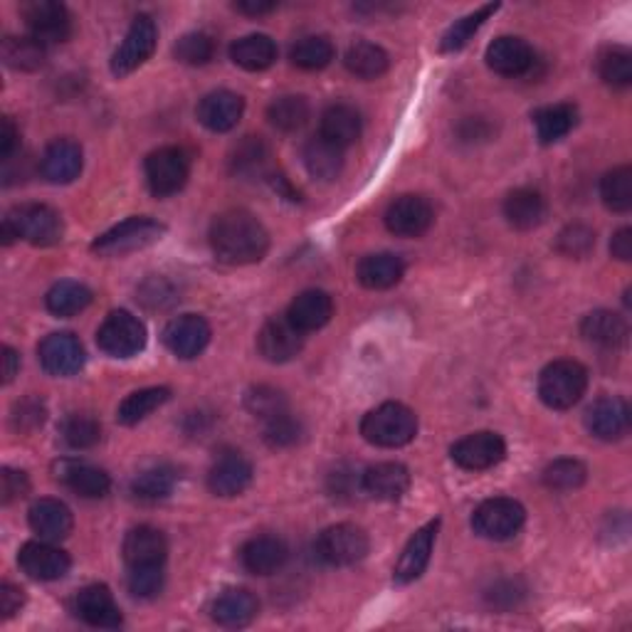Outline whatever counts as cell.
<instances>
[{"label":"cell","mask_w":632,"mask_h":632,"mask_svg":"<svg viewBox=\"0 0 632 632\" xmlns=\"http://www.w3.org/2000/svg\"><path fill=\"white\" fill-rule=\"evenodd\" d=\"M210 247L225 265H255L270 250V233L247 210H228L212 220Z\"/></svg>","instance_id":"obj_1"},{"label":"cell","mask_w":632,"mask_h":632,"mask_svg":"<svg viewBox=\"0 0 632 632\" xmlns=\"http://www.w3.org/2000/svg\"><path fill=\"white\" fill-rule=\"evenodd\" d=\"M62 233H65V225H62L60 212L50 206H40V203L13 208L0 225L3 245H11L13 240H25L35 247H50L60 243Z\"/></svg>","instance_id":"obj_2"},{"label":"cell","mask_w":632,"mask_h":632,"mask_svg":"<svg viewBox=\"0 0 632 632\" xmlns=\"http://www.w3.org/2000/svg\"><path fill=\"white\" fill-rule=\"evenodd\" d=\"M363 440L376 448H403L417 435V415L403 403H383L361 421Z\"/></svg>","instance_id":"obj_3"},{"label":"cell","mask_w":632,"mask_h":632,"mask_svg":"<svg viewBox=\"0 0 632 632\" xmlns=\"http://www.w3.org/2000/svg\"><path fill=\"white\" fill-rule=\"evenodd\" d=\"M589 388V371L583 363L560 359L549 363L539 376V398L554 411H568L585 396Z\"/></svg>","instance_id":"obj_4"},{"label":"cell","mask_w":632,"mask_h":632,"mask_svg":"<svg viewBox=\"0 0 632 632\" xmlns=\"http://www.w3.org/2000/svg\"><path fill=\"white\" fill-rule=\"evenodd\" d=\"M164 233L166 228L158 220L129 218L96 237L92 243V253L100 257H124L158 243Z\"/></svg>","instance_id":"obj_5"},{"label":"cell","mask_w":632,"mask_h":632,"mask_svg":"<svg viewBox=\"0 0 632 632\" xmlns=\"http://www.w3.org/2000/svg\"><path fill=\"white\" fill-rule=\"evenodd\" d=\"M527 521V510L510 496H494L482 502L472 514V529L482 539L506 541L521 531Z\"/></svg>","instance_id":"obj_6"},{"label":"cell","mask_w":632,"mask_h":632,"mask_svg":"<svg viewBox=\"0 0 632 632\" xmlns=\"http://www.w3.org/2000/svg\"><path fill=\"white\" fill-rule=\"evenodd\" d=\"M96 344L100 349L112 356V359H131L144 351L146 346V326L139 317H133L131 311H112L104 319V324L96 332Z\"/></svg>","instance_id":"obj_7"},{"label":"cell","mask_w":632,"mask_h":632,"mask_svg":"<svg viewBox=\"0 0 632 632\" xmlns=\"http://www.w3.org/2000/svg\"><path fill=\"white\" fill-rule=\"evenodd\" d=\"M191 176V158L183 149L164 146L146 158V181L156 198H168L183 189Z\"/></svg>","instance_id":"obj_8"},{"label":"cell","mask_w":632,"mask_h":632,"mask_svg":"<svg viewBox=\"0 0 632 632\" xmlns=\"http://www.w3.org/2000/svg\"><path fill=\"white\" fill-rule=\"evenodd\" d=\"M369 537L366 531L356 524H336L322 531L317 541V554L328 566L344 568L353 566L369 556Z\"/></svg>","instance_id":"obj_9"},{"label":"cell","mask_w":632,"mask_h":632,"mask_svg":"<svg viewBox=\"0 0 632 632\" xmlns=\"http://www.w3.org/2000/svg\"><path fill=\"white\" fill-rule=\"evenodd\" d=\"M158 42L156 23L151 21V15H137L133 17L127 38L112 55V73L114 77H127L144 65V62L154 55Z\"/></svg>","instance_id":"obj_10"},{"label":"cell","mask_w":632,"mask_h":632,"mask_svg":"<svg viewBox=\"0 0 632 632\" xmlns=\"http://www.w3.org/2000/svg\"><path fill=\"white\" fill-rule=\"evenodd\" d=\"M23 17L30 38L42 42L44 48L52 42H65L73 35V17L67 8L55 0H33L23 5Z\"/></svg>","instance_id":"obj_11"},{"label":"cell","mask_w":632,"mask_h":632,"mask_svg":"<svg viewBox=\"0 0 632 632\" xmlns=\"http://www.w3.org/2000/svg\"><path fill=\"white\" fill-rule=\"evenodd\" d=\"M450 457L455 465L469 472H485L500 465V462L506 457V442L502 435L496 433H472L467 438L457 440L452 444Z\"/></svg>","instance_id":"obj_12"},{"label":"cell","mask_w":632,"mask_h":632,"mask_svg":"<svg viewBox=\"0 0 632 632\" xmlns=\"http://www.w3.org/2000/svg\"><path fill=\"white\" fill-rule=\"evenodd\" d=\"M38 353H40L42 369L48 371L50 376H60V378L75 376V373L85 369V361H87L82 341L69 332H57V334L44 336Z\"/></svg>","instance_id":"obj_13"},{"label":"cell","mask_w":632,"mask_h":632,"mask_svg":"<svg viewBox=\"0 0 632 632\" xmlns=\"http://www.w3.org/2000/svg\"><path fill=\"white\" fill-rule=\"evenodd\" d=\"M257 349H260L265 361L287 363L297 359L299 351L305 349V334L287 317H274L270 322H265L260 334H257Z\"/></svg>","instance_id":"obj_14"},{"label":"cell","mask_w":632,"mask_h":632,"mask_svg":"<svg viewBox=\"0 0 632 632\" xmlns=\"http://www.w3.org/2000/svg\"><path fill=\"white\" fill-rule=\"evenodd\" d=\"M435 212L423 195H400L386 210V228L398 237H421L433 228Z\"/></svg>","instance_id":"obj_15"},{"label":"cell","mask_w":632,"mask_h":632,"mask_svg":"<svg viewBox=\"0 0 632 632\" xmlns=\"http://www.w3.org/2000/svg\"><path fill=\"white\" fill-rule=\"evenodd\" d=\"M164 344L178 359H195L210 344V324L198 314L171 319L164 328Z\"/></svg>","instance_id":"obj_16"},{"label":"cell","mask_w":632,"mask_h":632,"mask_svg":"<svg viewBox=\"0 0 632 632\" xmlns=\"http://www.w3.org/2000/svg\"><path fill=\"white\" fill-rule=\"evenodd\" d=\"M630 421H632V415H630L628 400L616 398V396L598 398L589 408V413H585V427H589V433L593 435V438L605 440V442L625 438L630 430Z\"/></svg>","instance_id":"obj_17"},{"label":"cell","mask_w":632,"mask_h":632,"mask_svg":"<svg viewBox=\"0 0 632 632\" xmlns=\"http://www.w3.org/2000/svg\"><path fill=\"white\" fill-rule=\"evenodd\" d=\"M17 564L35 581H60L69 573L73 560L65 551L52 546V541H30L17 554Z\"/></svg>","instance_id":"obj_18"},{"label":"cell","mask_w":632,"mask_h":632,"mask_svg":"<svg viewBox=\"0 0 632 632\" xmlns=\"http://www.w3.org/2000/svg\"><path fill=\"white\" fill-rule=\"evenodd\" d=\"M438 529H440V521L435 519V521H427L425 527H421L413 533L396 564V571H394L396 583L408 585L425 573L427 564H430L433 549H435V539H438Z\"/></svg>","instance_id":"obj_19"},{"label":"cell","mask_w":632,"mask_h":632,"mask_svg":"<svg viewBox=\"0 0 632 632\" xmlns=\"http://www.w3.org/2000/svg\"><path fill=\"white\" fill-rule=\"evenodd\" d=\"M361 489L378 502H398L411 489V472L398 462H378L361 475Z\"/></svg>","instance_id":"obj_20"},{"label":"cell","mask_w":632,"mask_h":632,"mask_svg":"<svg viewBox=\"0 0 632 632\" xmlns=\"http://www.w3.org/2000/svg\"><path fill=\"white\" fill-rule=\"evenodd\" d=\"M253 485V465L240 452L220 455L208 472V489L218 496H237Z\"/></svg>","instance_id":"obj_21"},{"label":"cell","mask_w":632,"mask_h":632,"mask_svg":"<svg viewBox=\"0 0 632 632\" xmlns=\"http://www.w3.org/2000/svg\"><path fill=\"white\" fill-rule=\"evenodd\" d=\"M245 112V100L230 89H218V92H210L201 100L198 104V121L203 127L216 131V133H225L230 129L237 127V121L243 119Z\"/></svg>","instance_id":"obj_22"},{"label":"cell","mask_w":632,"mask_h":632,"mask_svg":"<svg viewBox=\"0 0 632 632\" xmlns=\"http://www.w3.org/2000/svg\"><path fill=\"white\" fill-rule=\"evenodd\" d=\"M82 164H85L82 146L73 139H57L44 149V154L40 158V171L50 183L65 185L79 178V173H82Z\"/></svg>","instance_id":"obj_23"},{"label":"cell","mask_w":632,"mask_h":632,"mask_svg":"<svg viewBox=\"0 0 632 632\" xmlns=\"http://www.w3.org/2000/svg\"><path fill=\"white\" fill-rule=\"evenodd\" d=\"M487 65L502 77H521L527 75L533 65V50L527 40L502 35L487 48Z\"/></svg>","instance_id":"obj_24"},{"label":"cell","mask_w":632,"mask_h":632,"mask_svg":"<svg viewBox=\"0 0 632 632\" xmlns=\"http://www.w3.org/2000/svg\"><path fill=\"white\" fill-rule=\"evenodd\" d=\"M75 612L92 628L112 630L121 625V610L117 601H114L112 591L100 583L87 585V589L77 593Z\"/></svg>","instance_id":"obj_25"},{"label":"cell","mask_w":632,"mask_h":632,"mask_svg":"<svg viewBox=\"0 0 632 632\" xmlns=\"http://www.w3.org/2000/svg\"><path fill=\"white\" fill-rule=\"evenodd\" d=\"M124 564L127 568L141 566H164L168 556L166 537L154 527H137L124 539Z\"/></svg>","instance_id":"obj_26"},{"label":"cell","mask_w":632,"mask_h":632,"mask_svg":"<svg viewBox=\"0 0 632 632\" xmlns=\"http://www.w3.org/2000/svg\"><path fill=\"white\" fill-rule=\"evenodd\" d=\"M334 317V299L324 289H307L289 305L287 319L295 324L301 334L319 332Z\"/></svg>","instance_id":"obj_27"},{"label":"cell","mask_w":632,"mask_h":632,"mask_svg":"<svg viewBox=\"0 0 632 632\" xmlns=\"http://www.w3.org/2000/svg\"><path fill=\"white\" fill-rule=\"evenodd\" d=\"M289 549L278 537H255L240 551V560L255 576H272L287 564Z\"/></svg>","instance_id":"obj_28"},{"label":"cell","mask_w":632,"mask_h":632,"mask_svg":"<svg viewBox=\"0 0 632 632\" xmlns=\"http://www.w3.org/2000/svg\"><path fill=\"white\" fill-rule=\"evenodd\" d=\"M260 603L247 589H228L212 601V620L222 628H245L257 618Z\"/></svg>","instance_id":"obj_29"},{"label":"cell","mask_w":632,"mask_h":632,"mask_svg":"<svg viewBox=\"0 0 632 632\" xmlns=\"http://www.w3.org/2000/svg\"><path fill=\"white\" fill-rule=\"evenodd\" d=\"M30 529L42 541H62L73 531V512L60 500H40L30 506Z\"/></svg>","instance_id":"obj_30"},{"label":"cell","mask_w":632,"mask_h":632,"mask_svg":"<svg viewBox=\"0 0 632 632\" xmlns=\"http://www.w3.org/2000/svg\"><path fill=\"white\" fill-rule=\"evenodd\" d=\"M230 168L240 178H272V149L260 137H245L230 154Z\"/></svg>","instance_id":"obj_31"},{"label":"cell","mask_w":632,"mask_h":632,"mask_svg":"<svg viewBox=\"0 0 632 632\" xmlns=\"http://www.w3.org/2000/svg\"><path fill=\"white\" fill-rule=\"evenodd\" d=\"M405 262L394 253H378L366 255L356 267V280H359L366 289H390L403 280Z\"/></svg>","instance_id":"obj_32"},{"label":"cell","mask_w":632,"mask_h":632,"mask_svg":"<svg viewBox=\"0 0 632 632\" xmlns=\"http://www.w3.org/2000/svg\"><path fill=\"white\" fill-rule=\"evenodd\" d=\"M57 479L85 500H100L112 487V479L104 469L85 465V462H60Z\"/></svg>","instance_id":"obj_33"},{"label":"cell","mask_w":632,"mask_h":632,"mask_svg":"<svg viewBox=\"0 0 632 632\" xmlns=\"http://www.w3.org/2000/svg\"><path fill=\"white\" fill-rule=\"evenodd\" d=\"M581 334L585 341L603 346V349H618V346L628 341L630 328L620 314H612L608 309H598L583 319Z\"/></svg>","instance_id":"obj_34"},{"label":"cell","mask_w":632,"mask_h":632,"mask_svg":"<svg viewBox=\"0 0 632 632\" xmlns=\"http://www.w3.org/2000/svg\"><path fill=\"white\" fill-rule=\"evenodd\" d=\"M504 218L516 230H533L546 218L544 195L533 189H516L504 201Z\"/></svg>","instance_id":"obj_35"},{"label":"cell","mask_w":632,"mask_h":632,"mask_svg":"<svg viewBox=\"0 0 632 632\" xmlns=\"http://www.w3.org/2000/svg\"><path fill=\"white\" fill-rule=\"evenodd\" d=\"M363 129L361 114L349 104H332L322 114V133L326 141H332L338 149H346L359 141Z\"/></svg>","instance_id":"obj_36"},{"label":"cell","mask_w":632,"mask_h":632,"mask_svg":"<svg viewBox=\"0 0 632 632\" xmlns=\"http://www.w3.org/2000/svg\"><path fill=\"white\" fill-rule=\"evenodd\" d=\"M230 57H233L237 67L247 69V73H262V69L272 67L274 60H278V44H274L270 35H245V38L233 42Z\"/></svg>","instance_id":"obj_37"},{"label":"cell","mask_w":632,"mask_h":632,"mask_svg":"<svg viewBox=\"0 0 632 632\" xmlns=\"http://www.w3.org/2000/svg\"><path fill=\"white\" fill-rule=\"evenodd\" d=\"M305 166L317 181H334L344 168V149H338L324 137L311 139L305 146Z\"/></svg>","instance_id":"obj_38"},{"label":"cell","mask_w":632,"mask_h":632,"mask_svg":"<svg viewBox=\"0 0 632 632\" xmlns=\"http://www.w3.org/2000/svg\"><path fill=\"white\" fill-rule=\"evenodd\" d=\"M533 124H537V133L541 144H556L568 133L573 131L578 124V109L573 104H554L544 106L533 114Z\"/></svg>","instance_id":"obj_39"},{"label":"cell","mask_w":632,"mask_h":632,"mask_svg":"<svg viewBox=\"0 0 632 632\" xmlns=\"http://www.w3.org/2000/svg\"><path fill=\"white\" fill-rule=\"evenodd\" d=\"M344 62H346V69L361 79H378L381 75H386L390 67L388 52L383 50L381 44H373V42L351 44Z\"/></svg>","instance_id":"obj_40"},{"label":"cell","mask_w":632,"mask_h":632,"mask_svg":"<svg viewBox=\"0 0 632 632\" xmlns=\"http://www.w3.org/2000/svg\"><path fill=\"white\" fill-rule=\"evenodd\" d=\"M92 305V289L85 287L82 282H57L55 287L44 297V307L55 317H75Z\"/></svg>","instance_id":"obj_41"},{"label":"cell","mask_w":632,"mask_h":632,"mask_svg":"<svg viewBox=\"0 0 632 632\" xmlns=\"http://www.w3.org/2000/svg\"><path fill=\"white\" fill-rule=\"evenodd\" d=\"M176 485H178V472L171 465H154L133 477L131 492L137 494L139 500L158 502V500H166V496H171Z\"/></svg>","instance_id":"obj_42"},{"label":"cell","mask_w":632,"mask_h":632,"mask_svg":"<svg viewBox=\"0 0 632 632\" xmlns=\"http://www.w3.org/2000/svg\"><path fill=\"white\" fill-rule=\"evenodd\" d=\"M171 400V388H144V390H137V394H131L129 398H124V403L119 405L117 411V421L121 425H137L141 421H146V417L158 411L164 403Z\"/></svg>","instance_id":"obj_43"},{"label":"cell","mask_w":632,"mask_h":632,"mask_svg":"<svg viewBox=\"0 0 632 632\" xmlns=\"http://www.w3.org/2000/svg\"><path fill=\"white\" fill-rule=\"evenodd\" d=\"M0 55L8 67L21 69V73H35L44 65V57H48V48L35 38H5L3 48H0Z\"/></svg>","instance_id":"obj_44"},{"label":"cell","mask_w":632,"mask_h":632,"mask_svg":"<svg viewBox=\"0 0 632 632\" xmlns=\"http://www.w3.org/2000/svg\"><path fill=\"white\" fill-rule=\"evenodd\" d=\"M334 55H336L334 44H332V40L324 38V35H307V38L297 40V44L289 52L292 62H295V65L301 69H309V73L332 65Z\"/></svg>","instance_id":"obj_45"},{"label":"cell","mask_w":632,"mask_h":632,"mask_svg":"<svg viewBox=\"0 0 632 632\" xmlns=\"http://www.w3.org/2000/svg\"><path fill=\"white\" fill-rule=\"evenodd\" d=\"M496 11H500V3H489V5H482L479 11L475 13H469L462 17V21H455L448 28V33L442 35V40H440V50L442 52H457L465 48V44L472 40V35H475L482 25L492 17Z\"/></svg>","instance_id":"obj_46"},{"label":"cell","mask_w":632,"mask_h":632,"mask_svg":"<svg viewBox=\"0 0 632 632\" xmlns=\"http://www.w3.org/2000/svg\"><path fill=\"white\" fill-rule=\"evenodd\" d=\"M267 119L272 121L274 129L280 131H299L309 121V102L299 94H287L280 96L270 104L267 109Z\"/></svg>","instance_id":"obj_47"},{"label":"cell","mask_w":632,"mask_h":632,"mask_svg":"<svg viewBox=\"0 0 632 632\" xmlns=\"http://www.w3.org/2000/svg\"><path fill=\"white\" fill-rule=\"evenodd\" d=\"M601 198L612 212H628L632 208V168L618 166L603 176Z\"/></svg>","instance_id":"obj_48"},{"label":"cell","mask_w":632,"mask_h":632,"mask_svg":"<svg viewBox=\"0 0 632 632\" xmlns=\"http://www.w3.org/2000/svg\"><path fill=\"white\" fill-rule=\"evenodd\" d=\"M544 485L551 489V492H573V489L583 487L585 479H589V467L583 462L564 457L551 462V465L544 469Z\"/></svg>","instance_id":"obj_49"},{"label":"cell","mask_w":632,"mask_h":632,"mask_svg":"<svg viewBox=\"0 0 632 632\" xmlns=\"http://www.w3.org/2000/svg\"><path fill=\"white\" fill-rule=\"evenodd\" d=\"M598 75L610 87H630L632 85V55L628 48L612 44L598 55Z\"/></svg>","instance_id":"obj_50"},{"label":"cell","mask_w":632,"mask_h":632,"mask_svg":"<svg viewBox=\"0 0 632 632\" xmlns=\"http://www.w3.org/2000/svg\"><path fill=\"white\" fill-rule=\"evenodd\" d=\"M62 438L73 450H89L102 440V425L92 415L77 413L62 423Z\"/></svg>","instance_id":"obj_51"},{"label":"cell","mask_w":632,"mask_h":632,"mask_svg":"<svg viewBox=\"0 0 632 632\" xmlns=\"http://www.w3.org/2000/svg\"><path fill=\"white\" fill-rule=\"evenodd\" d=\"M173 55L178 62L191 67L208 65V62L216 57V40H212L208 33H189L176 42Z\"/></svg>","instance_id":"obj_52"},{"label":"cell","mask_w":632,"mask_h":632,"mask_svg":"<svg viewBox=\"0 0 632 632\" xmlns=\"http://www.w3.org/2000/svg\"><path fill=\"white\" fill-rule=\"evenodd\" d=\"M301 438V423L297 417H292L289 411L265 421V442L274 450H287L292 444H297Z\"/></svg>","instance_id":"obj_53"},{"label":"cell","mask_w":632,"mask_h":632,"mask_svg":"<svg viewBox=\"0 0 632 632\" xmlns=\"http://www.w3.org/2000/svg\"><path fill=\"white\" fill-rule=\"evenodd\" d=\"M245 405L255 417L270 421V417L287 411V398H284L280 390L272 388V386H257V388L247 390Z\"/></svg>","instance_id":"obj_54"},{"label":"cell","mask_w":632,"mask_h":632,"mask_svg":"<svg viewBox=\"0 0 632 632\" xmlns=\"http://www.w3.org/2000/svg\"><path fill=\"white\" fill-rule=\"evenodd\" d=\"M164 566H141V568H129L127 585L129 593L137 595V598H156L158 593L164 591Z\"/></svg>","instance_id":"obj_55"},{"label":"cell","mask_w":632,"mask_h":632,"mask_svg":"<svg viewBox=\"0 0 632 632\" xmlns=\"http://www.w3.org/2000/svg\"><path fill=\"white\" fill-rule=\"evenodd\" d=\"M595 247V233L591 228L581 225H568L564 233L558 235V250L568 257H585Z\"/></svg>","instance_id":"obj_56"},{"label":"cell","mask_w":632,"mask_h":632,"mask_svg":"<svg viewBox=\"0 0 632 632\" xmlns=\"http://www.w3.org/2000/svg\"><path fill=\"white\" fill-rule=\"evenodd\" d=\"M44 417H48V411H44V403L38 398H25L13 408V427L17 433L38 430Z\"/></svg>","instance_id":"obj_57"},{"label":"cell","mask_w":632,"mask_h":632,"mask_svg":"<svg viewBox=\"0 0 632 632\" xmlns=\"http://www.w3.org/2000/svg\"><path fill=\"white\" fill-rule=\"evenodd\" d=\"M30 492V482L25 472H17L5 467L0 472V494H3V504H11L15 500H23Z\"/></svg>","instance_id":"obj_58"},{"label":"cell","mask_w":632,"mask_h":632,"mask_svg":"<svg viewBox=\"0 0 632 632\" xmlns=\"http://www.w3.org/2000/svg\"><path fill=\"white\" fill-rule=\"evenodd\" d=\"M25 605V593L23 589H17L13 583H3L0 585V616L5 620L13 618L15 612H21Z\"/></svg>","instance_id":"obj_59"},{"label":"cell","mask_w":632,"mask_h":632,"mask_svg":"<svg viewBox=\"0 0 632 632\" xmlns=\"http://www.w3.org/2000/svg\"><path fill=\"white\" fill-rule=\"evenodd\" d=\"M17 146H21V131H17L11 117H5L3 124H0V158H3V162H11Z\"/></svg>","instance_id":"obj_60"},{"label":"cell","mask_w":632,"mask_h":632,"mask_svg":"<svg viewBox=\"0 0 632 632\" xmlns=\"http://www.w3.org/2000/svg\"><path fill=\"white\" fill-rule=\"evenodd\" d=\"M524 595V591L516 589V583L512 581H502L496 583L492 591H489V603L496 605V608H512V605L519 603V598Z\"/></svg>","instance_id":"obj_61"},{"label":"cell","mask_w":632,"mask_h":632,"mask_svg":"<svg viewBox=\"0 0 632 632\" xmlns=\"http://www.w3.org/2000/svg\"><path fill=\"white\" fill-rule=\"evenodd\" d=\"M610 255L616 257L620 262H630L632 260V230L630 228H620L616 235L610 240Z\"/></svg>","instance_id":"obj_62"},{"label":"cell","mask_w":632,"mask_h":632,"mask_svg":"<svg viewBox=\"0 0 632 632\" xmlns=\"http://www.w3.org/2000/svg\"><path fill=\"white\" fill-rule=\"evenodd\" d=\"M17 369H21V356H17L15 349L5 346L3 349V383H11L15 378Z\"/></svg>","instance_id":"obj_63"},{"label":"cell","mask_w":632,"mask_h":632,"mask_svg":"<svg viewBox=\"0 0 632 632\" xmlns=\"http://www.w3.org/2000/svg\"><path fill=\"white\" fill-rule=\"evenodd\" d=\"M278 3H260V0H243V3H235V11L245 15H267L272 13Z\"/></svg>","instance_id":"obj_64"}]
</instances>
